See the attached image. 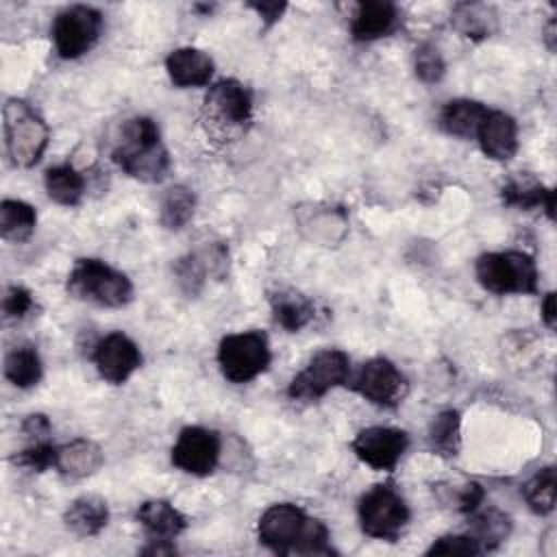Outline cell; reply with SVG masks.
<instances>
[{"label": "cell", "mask_w": 557, "mask_h": 557, "mask_svg": "<svg viewBox=\"0 0 557 557\" xmlns=\"http://www.w3.org/2000/svg\"><path fill=\"white\" fill-rule=\"evenodd\" d=\"M259 542L276 555H333L329 529L294 503L270 505L257 524Z\"/></svg>", "instance_id": "cell-1"}, {"label": "cell", "mask_w": 557, "mask_h": 557, "mask_svg": "<svg viewBox=\"0 0 557 557\" xmlns=\"http://www.w3.org/2000/svg\"><path fill=\"white\" fill-rule=\"evenodd\" d=\"M111 154L128 176L141 183H159L170 170V154L161 141L159 126L146 115L122 124Z\"/></svg>", "instance_id": "cell-2"}, {"label": "cell", "mask_w": 557, "mask_h": 557, "mask_svg": "<svg viewBox=\"0 0 557 557\" xmlns=\"http://www.w3.org/2000/svg\"><path fill=\"white\" fill-rule=\"evenodd\" d=\"M70 296L107 309L126 307L133 300L131 278L100 259H78L67 274Z\"/></svg>", "instance_id": "cell-3"}, {"label": "cell", "mask_w": 557, "mask_h": 557, "mask_svg": "<svg viewBox=\"0 0 557 557\" xmlns=\"http://www.w3.org/2000/svg\"><path fill=\"white\" fill-rule=\"evenodd\" d=\"M2 120L4 146L11 163L17 168H33L48 148V124L22 98H9L4 102Z\"/></svg>", "instance_id": "cell-4"}, {"label": "cell", "mask_w": 557, "mask_h": 557, "mask_svg": "<svg viewBox=\"0 0 557 557\" xmlns=\"http://www.w3.org/2000/svg\"><path fill=\"white\" fill-rule=\"evenodd\" d=\"M476 281L492 294H535L540 272L535 259L522 250L485 252L474 263Z\"/></svg>", "instance_id": "cell-5"}, {"label": "cell", "mask_w": 557, "mask_h": 557, "mask_svg": "<svg viewBox=\"0 0 557 557\" xmlns=\"http://www.w3.org/2000/svg\"><path fill=\"white\" fill-rule=\"evenodd\" d=\"M202 113L211 135L231 139L246 131L252 120L250 91L235 78H222L209 87Z\"/></svg>", "instance_id": "cell-6"}, {"label": "cell", "mask_w": 557, "mask_h": 557, "mask_svg": "<svg viewBox=\"0 0 557 557\" xmlns=\"http://www.w3.org/2000/svg\"><path fill=\"white\" fill-rule=\"evenodd\" d=\"M361 531L381 542H396L409 522V507L389 483L372 485L357 505Z\"/></svg>", "instance_id": "cell-7"}, {"label": "cell", "mask_w": 557, "mask_h": 557, "mask_svg": "<svg viewBox=\"0 0 557 557\" xmlns=\"http://www.w3.org/2000/svg\"><path fill=\"white\" fill-rule=\"evenodd\" d=\"M270 344L261 331H242L222 337L218 346V366L226 381L248 383L270 366Z\"/></svg>", "instance_id": "cell-8"}, {"label": "cell", "mask_w": 557, "mask_h": 557, "mask_svg": "<svg viewBox=\"0 0 557 557\" xmlns=\"http://www.w3.org/2000/svg\"><path fill=\"white\" fill-rule=\"evenodd\" d=\"M350 374L348 355L339 348L320 350L309 359V363L289 381L287 396L292 400L311 403L326 396L331 389L346 383Z\"/></svg>", "instance_id": "cell-9"}, {"label": "cell", "mask_w": 557, "mask_h": 557, "mask_svg": "<svg viewBox=\"0 0 557 557\" xmlns=\"http://www.w3.org/2000/svg\"><path fill=\"white\" fill-rule=\"evenodd\" d=\"M102 13L87 4H72L57 13L50 35L61 59H78L94 48L102 33Z\"/></svg>", "instance_id": "cell-10"}, {"label": "cell", "mask_w": 557, "mask_h": 557, "mask_svg": "<svg viewBox=\"0 0 557 557\" xmlns=\"http://www.w3.org/2000/svg\"><path fill=\"white\" fill-rule=\"evenodd\" d=\"M350 387L368 403L392 409L403 403L409 383L394 361H389L387 357H372L359 368Z\"/></svg>", "instance_id": "cell-11"}, {"label": "cell", "mask_w": 557, "mask_h": 557, "mask_svg": "<svg viewBox=\"0 0 557 557\" xmlns=\"http://www.w3.org/2000/svg\"><path fill=\"white\" fill-rule=\"evenodd\" d=\"M222 442L215 431L205 426H185L172 446V463L187 474L207 476L215 470Z\"/></svg>", "instance_id": "cell-12"}, {"label": "cell", "mask_w": 557, "mask_h": 557, "mask_svg": "<svg viewBox=\"0 0 557 557\" xmlns=\"http://www.w3.org/2000/svg\"><path fill=\"white\" fill-rule=\"evenodd\" d=\"M350 446L361 463L370 466L372 470L389 472L405 455L409 437L405 431L394 426H368L355 435Z\"/></svg>", "instance_id": "cell-13"}, {"label": "cell", "mask_w": 557, "mask_h": 557, "mask_svg": "<svg viewBox=\"0 0 557 557\" xmlns=\"http://www.w3.org/2000/svg\"><path fill=\"white\" fill-rule=\"evenodd\" d=\"M94 363L104 381L122 385L141 366V352L128 335L113 331L94 346Z\"/></svg>", "instance_id": "cell-14"}, {"label": "cell", "mask_w": 557, "mask_h": 557, "mask_svg": "<svg viewBox=\"0 0 557 557\" xmlns=\"http://www.w3.org/2000/svg\"><path fill=\"white\" fill-rule=\"evenodd\" d=\"M228 268V252L222 244H211L202 250H194L174 263L176 285L185 296H198L205 287L207 274L222 278Z\"/></svg>", "instance_id": "cell-15"}, {"label": "cell", "mask_w": 557, "mask_h": 557, "mask_svg": "<svg viewBox=\"0 0 557 557\" xmlns=\"http://www.w3.org/2000/svg\"><path fill=\"white\" fill-rule=\"evenodd\" d=\"M296 224L300 233L320 244V246H335L344 239L348 231V218L342 209L331 205H307L296 209Z\"/></svg>", "instance_id": "cell-16"}, {"label": "cell", "mask_w": 557, "mask_h": 557, "mask_svg": "<svg viewBox=\"0 0 557 557\" xmlns=\"http://www.w3.org/2000/svg\"><path fill=\"white\" fill-rule=\"evenodd\" d=\"M476 141L492 161H509L518 152V124L509 113L487 109L476 131Z\"/></svg>", "instance_id": "cell-17"}, {"label": "cell", "mask_w": 557, "mask_h": 557, "mask_svg": "<svg viewBox=\"0 0 557 557\" xmlns=\"http://www.w3.org/2000/svg\"><path fill=\"white\" fill-rule=\"evenodd\" d=\"M398 24V9L385 0H368L355 4L350 17V35L355 41H374L389 35Z\"/></svg>", "instance_id": "cell-18"}, {"label": "cell", "mask_w": 557, "mask_h": 557, "mask_svg": "<svg viewBox=\"0 0 557 557\" xmlns=\"http://www.w3.org/2000/svg\"><path fill=\"white\" fill-rule=\"evenodd\" d=\"M165 70L176 87H205L213 76V59L191 46L172 50L165 57Z\"/></svg>", "instance_id": "cell-19"}, {"label": "cell", "mask_w": 557, "mask_h": 557, "mask_svg": "<svg viewBox=\"0 0 557 557\" xmlns=\"http://www.w3.org/2000/svg\"><path fill=\"white\" fill-rule=\"evenodd\" d=\"M104 463L102 448L87 437H74L57 446L54 468L67 479H85L96 474Z\"/></svg>", "instance_id": "cell-20"}, {"label": "cell", "mask_w": 557, "mask_h": 557, "mask_svg": "<svg viewBox=\"0 0 557 557\" xmlns=\"http://www.w3.org/2000/svg\"><path fill=\"white\" fill-rule=\"evenodd\" d=\"M137 520L150 540H174L187 529V518L163 498H152L139 505Z\"/></svg>", "instance_id": "cell-21"}, {"label": "cell", "mask_w": 557, "mask_h": 557, "mask_svg": "<svg viewBox=\"0 0 557 557\" xmlns=\"http://www.w3.org/2000/svg\"><path fill=\"white\" fill-rule=\"evenodd\" d=\"M63 522L74 535L94 537L109 522L107 500L96 494H83L67 505V509L63 513Z\"/></svg>", "instance_id": "cell-22"}, {"label": "cell", "mask_w": 557, "mask_h": 557, "mask_svg": "<svg viewBox=\"0 0 557 557\" xmlns=\"http://www.w3.org/2000/svg\"><path fill=\"white\" fill-rule=\"evenodd\" d=\"M500 196L509 207H518L522 211L544 209L548 218L555 215V191L531 176H516L507 181L500 189Z\"/></svg>", "instance_id": "cell-23"}, {"label": "cell", "mask_w": 557, "mask_h": 557, "mask_svg": "<svg viewBox=\"0 0 557 557\" xmlns=\"http://www.w3.org/2000/svg\"><path fill=\"white\" fill-rule=\"evenodd\" d=\"M272 315L287 333H298L315 318V302L294 289H278L270 296Z\"/></svg>", "instance_id": "cell-24"}, {"label": "cell", "mask_w": 557, "mask_h": 557, "mask_svg": "<svg viewBox=\"0 0 557 557\" xmlns=\"http://www.w3.org/2000/svg\"><path fill=\"white\" fill-rule=\"evenodd\" d=\"M485 113H487V107L483 102H476L470 98L450 100L444 104V109L440 113V126L448 135L470 139V137H476V131H479Z\"/></svg>", "instance_id": "cell-25"}, {"label": "cell", "mask_w": 557, "mask_h": 557, "mask_svg": "<svg viewBox=\"0 0 557 557\" xmlns=\"http://www.w3.org/2000/svg\"><path fill=\"white\" fill-rule=\"evenodd\" d=\"M453 26L468 39H485L496 33L498 15L494 7L483 2H461L450 13Z\"/></svg>", "instance_id": "cell-26"}, {"label": "cell", "mask_w": 557, "mask_h": 557, "mask_svg": "<svg viewBox=\"0 0 557 557\" xmlns=\"http://www.w3.org/2000/svg\"><path fill=\"white\" fill-rule=\"evenodd\" d=\"M48 198L63 207H76L85 194V176L70 163L52 165L44 174Z\"/></svg>", "instance_id": "cell-27"}, {"label": "cell", "mask_w": 557, "mask_h": 557, "mask_svg": "<svg viewBox=\"0 0 557 557\" xmlns=\"http://www.w3.org/2000/svg\"><path fill=\"white\" fill-rule=\"evenodd\" d=\"M37 226L35 207L24 200L7 198L0 205V235L4 242L22 244L26 242Z\"/></svg>", "instance_id": "cell-28"}, {"label": "cell", "mask_w": 557, "mask_h": 557, "mask_svg": "<svg viewBox=\"0 0 557 557\" xmlns=\"http://www.w3.org/2000/svg\"><path fill=\"white\" fill-rule=\"evenodd\" d=\"M44 366L39 352L33 346H15L4 357V376L20 389L35 387L41 381Z\"/></svg>", "instance_id": "cell-29"}, {"label": "cell", "mask_w": 557, "mask_h": 557, "mask_svg": "<svg viewBox=\"0 0 557 557\" xmlns=\"http://www.w3.org/2000/svg\"><path fill=\"white\" fill-rule=\"evenodd\" d=\"M196 211V194L187 185H172L163 198L159 209V220L168 231H181Z\"/></svg>", "instance_id": "cell-30"}, {"label": "cell", "mask_w": 557, "mask_h": 557, "mask_svg": "<svg viewBox=\"0 0 557 557\" xmlns=\"http://www.w3.org/2000/svg\"><path fill=\"white\" fill-rule=\"evenodd\" d=\"M429 446L440 457H455L461 448V418L455 409L437 413L429 426Z\"/></svg>", "instance_id": "cell-31"}, {"label": "cell", "mask_w": 557, "mask_h": 557, "mask_svg": "<svg viewBox=\"0 0 557 557\" xmlns=\"http://www.w3.org/2000/svg\"><path fill=\"white\" fill-rule=\"evenodd\" d=\"M522 496L529 509L537 516H546L555 509L557 500V474L553 466L537 470L522 487Z\"/></svg>", "instance_id": "cell-32"}, {"label": "cell", "mask_w": 557, "mask_h": 557, "mask_svg": "<svg viewBox=\"0 0 557 557\" xmlns=\"http://www.w3.org/2000/svg\"><path fill=\"white\" fill-rule=\"evenodd\" d=\"M470 529H472L470 535L476 540L481 550H492L500 542L507 540V535L511 531V520H509V516H505L498 509H487V511H479L472 518Z\"/></svg>", "instance_id": "cell-33"}, {"label": "cell", "mask_w": 557, "mask_h": 557, "mask_svg": "<svg viewBox=\"0 0 557 557\" xmlns=\"http://www.w3.org/2000/svg\"><path fill=\"white\" fill-rule=\"evenodd\" d=\"M435 494L446 507L459 513H474L485 498V490L476 481H466L461 485H437Z\"/></svg>", "instance_id": "cell-34"}, {"label": "cell", "mask_w": 557, "mask_h": 557, "mask_svg": "<svg viewBox=\"0 0 557 557\" xmlns=\"http://www.w3.org/2000/svg\"><path fill=\"white\" fill-rule=\"evenodd\" d=\"M413 70L422 83L433 85V83H440L442 76L446 74V63L442 52L435 46L422 44L413 54Z\"/></svg>", "instance_id": "cell-35"}, {"label": "cell", "mask_w": 557, "mask_h": 557, "mask_svg": "<svg viewBox=\"0 0 557 557\" xmlns=\"http://www.w3.org/2000/svg\"><path fill=\"white\" fill-rule=\"evenodd\" d=\"M54 457H57V446H52L48 440L28 442L26 448L13 455V463L33 472H44L48 468H54Z\"/></svg>", "instance_id": "cell-36"}, {"label": "cell", "mask_w": 557, "mask_h": 557, "mask_svg": "<svg viewBox=\"0 0 557 557\" xmlns=\"http://www.w3.org/2000/svg\"><path fill=\"white\" fill-rule=\"evenodd\" d=\"M481 546L476 540L468 535H442L429 548L426 555H481Z\"/></svg>", "instance_id": "cell-37"}, {"label": "cell", "mask_w": 557, "mask_h": 557, "mask_svg": "<svg viewBox=\"0 0 557 557\" xmlns=\"http://www.w3.org/2000/svg\"><path fill=\"white\" fill-rule=\"evenodd\" d=\"M35 307V300H33V294L22 287V285H11L7 292H4V298H2V311H4V318L9 320H22L26 318Z\"/></svg>", "instance_id": "cell-38"}, {"label": "cell", "mask_w": 557, "mask_h": 557, "mask_svg": "<svg viewBox=\"0 0 557 557\" xmlns=\"http://www.w3.org/2000/svg\"><path fill=\"white\" fill-rule=\"evenodd\" d=\"M50 431H52V424L44 413H30L22 422V433L28 437V442H46Z\"/></svg>", "instance_id": "cell-39"}, {"label": "cell", "mask_w": 557, "mask_h": 557, "mask_svg": "<svg viewBox=\"0 0 557 557\" xmlns=\"http://www.w3.org/2000/svg\"><path fill=\"white\" fill-rule=\"evenodd\" d=\"M250 9H255L257 13H259V17L270 26V24H274L276 20H281V15H283V11L287 9V4L285 2H250L248 4Z\"/></svg>", "instance_id": "cell-40"}, {"label": "cell", "mask_w": 557, "mask_h": 557, "mask_svg": "<svg viewBox=\"0 0 557 557\" xmlns=\"http://www.w3.org/2000/svg\"><path fill=\"white\" fill-rule=\"evenodd\" d=\"M542 320H544V324L553 331L555 329V324H557V309H555V294L553 292H548L546 296H544V300H542Z\"/></svg>", "instance_id": "cell-41"}, {"label": "cell", "mask_w": 557, "mask_h": 557, "mask_svg": "<svg viewBox=\"0 0 557 557\" xmlns=\"http://www.w3.org/2000/svg\"><path fill=\"white\" fill-rule=\"evenodd\" d=\"M144 555H174L176 546L172 544V540H150V544L146 548H141Z\"/></svg>", "instance_id": "cell-42"}, {"label": "cell", "mask_w": 557, "mask_h": 557, "mask_svg": "<svg viewBox=\"0 0 557 557\" xmlns=\"http://www.w3.org/2000/svg\"><path fill=\"white\" fill-rule=\"evenodd\" d=\"M544 39H546V46H548L550 50H555V20H550V22H548Z\"/></svg>", "instance_id": "cell-43"}]
</instances>
